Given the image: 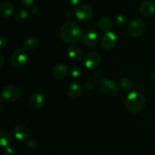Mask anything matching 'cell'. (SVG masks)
Instances as JSON below:
<instances>
[{"label": "cell", "instance_id": "9a60e30c", "mask_svg": "<svg viewBox=\"0 0 155 155\" xmlns=\"http://www.w3.org/2000/svg\"><path fill=\"white\" fill-rule=\"evenodd\" d=\"M68 68L64 64H58L53 68L52 74L55 78L63 79L68 73Z\"/></svg>", "mask_w": 155, "mask_h": 155}, {"label": "cell", "instance_id": "2e32d148", "mask_svg": "<svg viewBox=\"0 0 155 155\" xmlns=\"http://www.w3.org/2000/svg\"><path fill=\"white\" fill-rule=\"evenodd\" d=\"M14 12V5L9 2H4L0 5V16L2 18L11 17Z\"/></svg>", "mask_w": 155, "mask_h": 155}, {"label": "cell", "instance_id": "603a6c76", "mask_svg": "<svg viewBox=\"0 0 155 155\" xmlns=\"http://www.w3.org/2000/svg\"><path fill=\"white\" fill-rule=\"evenodd\" d=\"M27 146H28V148H30V149H36V148H38V147H39V142H38L37 139H34V138L30 139V140L27 142Z\"/></svg>", "mask_w": 155, "mask_h": 155}, {"label": "cell", "instance_id": "7402d4cb", "mask_svg": "<svg viewBox=\"0 0 155 155\" xmlns=\"http://www.w3.org/2000/svg\"><path fill=\"white\" fill-rule=\"evenodd\" d=\"M28 17V12L25 9H18L15 13V19L17 21H22L27 19Z\"/></svg>", "mask_w": 155, "mask_h": 155}, {"label": "cell", "instance_id": "4316f807", "mask_svg": "<svg viewBox=\"0 0 155 155\" xmlns=\"http://www.w3.org/2000/svg\"><path fill=\"white\" fill-rule=\"evenodd\" d=\"M7 38L5 36H3V35H2V36H0V46H1L0 48H1V49H3V48L7 45Z\"/></svg>", "mask_w": 155, "mask_h": 155}, {"label": "cell", "instance_id": "5bb4252c", "mask_svg": "<svg viewBox=\"0 0 155 155\" xmlns=\"http://www.w3.org/2000/svg\"><path fill=\"white\" fill-rule=\"evenodd\" d=\"M82 92H83V89L82 86L78 83H72L68 86V89H67V95L68 97L71 98H77L81 95Z\"/></svg>", "mask_w": 155, "mask_h": 155}, {"label": "cell", "instance_id": "d4e9b609", "mask_svg": "<svg viewBox=\"0 0 155 155\" xmlns=\"http://www.w3.org/2000/svg\"><path fill=\"white\" fill-rule=\"evenodd\" d=\"M116 23L119 26H124L127 24V19L124 15H118L116 18Z\"/></svg>", "mask_w": 155, "mask_h": 155}, {"label": "cell", "instance_id": "ba28073f", "mask_svg": "<svg viewBox=\"0 0 155 155\" xmlns=\"http://www.w3.org/2000/svg\"><path fill=\"white\" fill-rule=\"evenodd\" d=\"M100 90L105 94L106 95L112 96V95H116L118 91V87L116 83L110 80L107 79H103L101 80L100 83Z\"/></svg>", "mask_w": 155, "mask_h": 155}, {"label": "cell", "instance_id": "4fadbf2b", "mask_svg": "<svg viewBox=\"0 0 155 155\" xmlns=\"http://www.w3.org/2000/svg\"><path fill=\"white\" fill-rule=\"evenodd\" d=\"M140 12L143 16L151 17L155 13V5L152 2H144L140 6Z\"/></svg>", "mask_w": 155, "mask_h": 155}, {"label": "cell", "instance_id": "f1b7e54d", "mask_svg": "<svg viewBox=\"0 0 155 155\" xmlns=\"http://www.w3.org/2000/svg\"><path fill=\"white\" fill-rule=\"evenodd\" d=\"M21 2L24 6H31L34 3L35 0H21Z\"/></svg>", "mask_w": 155, "mask_h": 155}, {"label": "cell", "instance_id": "8fae6325", "mask_svg": "<svg viewBox=\"0 0 155 155\" xmlns=\"http://www.w3.org/2000/svg\"><path fill=\"white\" fill-rule=\"evenodd\" d=\"M13 134L18 140L21 141V142H24L28 139L29 136H30V131L25 125L19 124L14 128Z\"/></svg>", "mask_w": 155, "mask_h": 155}, {"label": "cell", "instance_id": "ac0fdd59", "mask_svg": "<svg viewBox=\"0 0 155 155\" xmlns=\"http://www.w3.org/2000/svg\"><path fill=\"white\" fill-rule=\"evenodd\" d=\"M68 53L69 57L73 60H80L82 57V51L79 47L74 46H69L68 48Z\"/></svg>", "mask_w": 155, "mask_h": 155}, {"label": "cell", "instance_id": "3957f363", "mask_svg": "<svg viewBox=\"0 0 155 155\" xmlns=\"http://www.w3.org/2000/svg\"><path fill=\"white\" fill-rule=\"evenodd\" d=\"M29 54L27 50L20 48L15 50L11 56V64L15 68H21L27 64Z\"/></svg>", "mask_w": 155, "mask_h": 155}, {"label": "cell", "instance_id": "30bf717a", "mask_svg": "<svg viewBox=\"0 0 155 155\" xmlns=\"http://www.w3.org/2000/svg\"><path fill=\"white\" fill-rule=\"evenodd\" d=\"M101 61V55L98 52L92 51L89 52L85 56L83 63L86 68L88 69H93V68H97L100 64Z\"/></svg>", "mask_w": 155, "mask_h": 155}, {"label": "cell", "instance_id": "e0dca14e", "mask_svg": "<svg viewBox=\"0 0 155 155\" xmlns=\"http://www.w3.org/2000/svg\"><path fill=\"white\" fill-rule=\"evenodd\" d=\"M98 27L100 30L103 32H109L111 30L112 27H113V23H112L111 20L107 17H103L101 19L98 21Z\"/></svg>", "mask_w": 155, "mask_h": 155}, {"label": "cell", "instance_id": "4dcf8cb0", "mask_svg": "<svg viewBox=\"0 0 155 155\" xmlns=\"http://www.w3.org/2000/svg\"><path fill=\"white\" fill-rule=\"evenodd\" d=\"M30 12L32 14H33V15H36L38 12V8L36 6H31V8H30Z\"/></svg>", "mask_w": 155, "mask_h": 155}, {"label": "cell", "instance_id": "5b68a950", "mask_svg": "<svg viewBox=\"0 0 155 155\" xmlns=\"http://www.w3.org/2000/svg\"><path fill=\"white\" fill-rule=\"evenodd\" d=\"M129 33L131 36L134 38H139L143 35L145 30V25L144 21L139 18H136L130 21L129 24Z\"/></svg>", "mask_w": 155, "mask_h": 155}, {"label": "cell", "instance_id": "ffe728a7", "mask_svg": "<svg viewBox=\"0 0 155 155\" xmlns=\"http://www.w3.org/2000/svg\"><path fill=\"white\" fill-rule=\"evenodd\" d=\"M39 45V41L35 38H29L24 42V48L27 50H34Z\"/></svg>", "mask_w": 155, "mask_h": 155}, {"label": "cell", "instance_id": "836d02e7", "mask_svg": "<svg viewBox=\"0 0 155 155\" xmlns=\"http://www.w3.org/2000/svg\"><path fill=\"white\" fill-rule=\"evenodd\" d=\"M151 78H152V80L155 83V73H154V74H153V75H152V77H151Z\"/></svg>", "mask_w": 155, "mask_h": 155}, {"label": "cell", "instance_id": "7a4b0ae2", "mask_svg": "<svg viewBox=\"0 0 155 155\" xmlns=\"http://www.w3.org/2000/svg\"><path fill=\"white\" fill-rule=\"evenodd\" d=\"M126 107L130 112L133 114L140 113L145 108L146 100L143 94L139 91L132 92L129 93L126 98Z\"/></svg>", "mask_w": 155, "mask_h": 155}, {"label": "cell", "instance_id": "52a82bcc", "mask_svg": "<svg viewBox=\"0 0 155 155\" xmlns=\"http://www.w3.org/2000/svg\"><path fill=\"white\" fill-rule=\"evenodd\" d=\"M83 44L87 47H94L99 41V34L93 30H86L82 36Z\"/></svg>", "mask_w": 155, "mask_h": 155}, {"label": "cell", "instance_id": "9c48e42d", "mask_svg": "<svg viewBox=\"0 0 155 155\" xmlns=\"http://www.w3.org/2000/svg\"><path fill=\"white\" fill-rule=\"evenodd\" d=\"M117 42V35L113 32H107L101 40V46L104 50H111L116 46Z\"/></svg>", "mask_w": 155, "mask_h": 155}, {"label": "cell", "instance_id": "83f0119b", "mask_svg": "<svg viewBox=\"0 0 155 155\" xmlns=\"http://www.w3.org/2000/svg\"><path fill=\"white\" fill-rule=\"evenodd\" d=\"M85 88L87 90H92L95 88V83L92 81H88L85 85Z\"/></svg>", "mask_w": 155, "mask_h": 155}, {"label": "cell", "instance_id": "d6986e66", "mask_svg": "<svg viewBox=\"0 0 155 155\" xmlns=\"http://www.w3.org/2000/svg\"><path fill=\"white\" fill-rule=\"evenodd\" d=\"M120 86L121 89L124 91L130 92V91L133 89V82H132V80L130 78L124 77L120 80Z\"/></svg>", "mask_w": 155, "mask_h": 155}, {"label": "cell", "instance_id": "7c38bea8", "mask_svg": "<svg viewBox=\"0 0 155 155\" xmlns=\"http://www.w3.org/2000/svg\"><path fill=\"white\" fill-rule=\"evenodd\" d=\"M30 106L35 110H39L44 105V97L40 93H33L29 100Z\"/></svg>", "mask_w": 155, "mask_h": 155}, {"label": "cell", "instance_id": "6da1fadb", "mask_svg": "<svg viewBox=\"0 0 155 155\" xmlns=\"http://www.w3.org/2000/svg\"><path fill=\"white\" fill-rule=\"evenodd\" d=\"M59 33L62 40L70 45L77 43L83 36L80 25L73 21L64 23L60 27Z\"/></svg>", "mask_w": 155, "mask_h": 155}, {"label": "cell", "instance_id": "cb8c5ba5", "mask_svg": "<svg viewBox=\"0 0 155 155\" xmlns=\"http://www.w3.org/2000/svg\"><path fill=\"white\" fill-rule=\"evenodd\" d=\"M70 74H71V75L73 77H74V78H77V77H80V74H81V69H80L79 67L74 66L71 69V71H70Z\"/></svg>", "mask_w": 155, "mask_h": 155}, {"label": "cell", "instance_id": "484cf974", "mask_svg": "<svg viewBox=\"0 0 155 155\" xmlns=\"http://www.w3.org/2000/svg\"><path fill=\"white\" fill-rule=\"evenodd\" d=\"M3 155H15V149L8 146L5 147L4 151H3Z\"/></svg>", "mask_w": 155, "mask_h": 155}, {"label": "cell", "instance_id": "f546056e", "mask_svg": "<svg viewBox=\"0 0 155 155\" xmlns=\"http://www.w3.org/2000/svg\"><path fill=\"white\" fill-rule=\"evenodd\" d=\"M102 77H103V74L100 71H95V73H94V77H95L96 79H99Z\"/></svg>", "mask_w": 155, "mask_h": 155}, {"label": "cell", "instance_id": "1f68e13d", "mask_svg": "<svg viewBox=\"0 0 155 155\" xmlns=\"http://www.w3.org/2000/svg\"><path fill=\"white\" fill-rule=\"evenodd\" d=\"M68 1H69L70 4L72 5H77L81 2V0H68Z\"/></svg>", "mask_w": 155, "mask_h": 155}, {"label": "cell", "instance_id": "44dd1931", "mask_svg": "<svg viewBox=\"0 0 155 155\" xmlns=\"http://www.w3.org/2000/svg\"><path fill=\"white\" fill-rule=\"evenodd\" d=\"M12 142L10 134L5 130H2L0 133V143L3 147H8Z\"/></svg>", "mask_w": 155, "mask_h": 155}, {"label": "cell", "instance_id": "8992f818", "mask_svg": "<svg viewBox=\"0 0 155 155\" xmlns=\"http://www.w3.org/2000/svg\"><path fill=\"white\" fill-rule=\"evenodd\" d=\"M76 18L78 20L82 21H87L92 19L93 17V11L91 7L86 5H79L77 8L75 9Z\"/></svg>", "mask_w": 155, "mask_h": 155}, {"label": "cell", "instance_id": "277c9868", "mask_svg": "<svg viewBox=\"0 0 155 155\" xmlns=\"http://www.w3.org/2000/svg\"><path fill=\"white\" fill-rule=\"evenodd\" d=\"M21 89L16 86H7L2 89V98L7 101H15L21 96Z\"/></svg>", "mask_w": 155, "mask_h": 155}, {"label": "cell", "instance_id": "d6a6232c", "mask_svg": "<svg viewBox=\"0 0 155 155\" xmlns=\"http://www.w3.org/2000/svg\"><path fill=\"white\" fill-rule=\"evenodd\" d=\"M0 61H1V63H0V68H2L3 62H4V58H3L2 54H0Z\"/></svg>", "mask_w": 155, "mask_h": 155}]
</instances>
